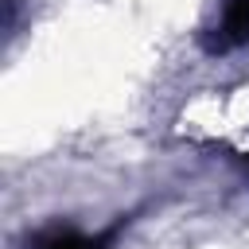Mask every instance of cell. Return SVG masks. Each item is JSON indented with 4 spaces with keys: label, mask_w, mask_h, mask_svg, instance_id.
<instances>
[{
    "label": "cell",
    "mask_w": 249,
    "mask_h": 249,
    "mask_svg": "<svg viewBox=\"0 0 249 249\" xmlns=\"http://www.w3.org/2000/svg\"><path fill=\"white\" fill-rule=\"evenodd\" d=\"M109 241H113V233L89 237V233H78V230H51L31 249H109Z\"/></svg>",
    "instance_id": "1"
}]
</instances>
